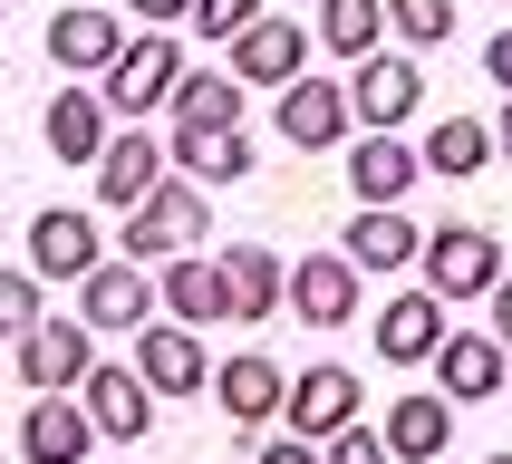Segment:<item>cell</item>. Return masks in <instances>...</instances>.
Here are the masks:
<instances>
[{
    "mask_svg": "<svg viewBox=\"0 0 512 464\" xmlns=\"http://www.w3.org/2000/svg\"><path fill=\"white\" fill-rule=\"evenodd\" d=\"M223 290H232V319H271L290 300V271L261 252V242H232L223 252Z\"/></svg>",
    "mask_w": 512,
    "mask_h": 464,
    "instance_id": "obj_26",
    "label": "cell"
},
{
    "mask_svg": "<svg viewBox=\"0 0 512 464\" xmlns=\"http://www.w3.org/2000/svg\"><path fill=\"white\" fill-rule=\"evenodd\" d=\"M493 165V126L484 116H435L426 126V174H484Z\"/></svg>",
    "mask_w": 512,
    "mask_h": 464,
    "instance_id": "obj_28",
    "label": "cell"
},
{
    "mask_svg": "<svg viewBox=\"0 0 512 464\" xmlns=\"http://www.w3.org/2000/svg\"><path fill=\"white\" fill-rule=\"evenodd\" d=\"M116 49H126L116 10H58V20H49V58H58V68H78V78H107Z\"/></svg>",
    "mask_w": 512,
    "mask_h": 464,
    "instance_id": "obj_22",
    "label": "cell"
},
{
    "mask_svg": "<svg viewBox=\"0 0 512 464\" xmlns=\"http://www.w3.org/2000/svg\"><path fill=\"white\" fill-rule=\"evenodd\" d=\"M97 261H107V232H97V213H78V203L29 213V271H39V281H87Z\"/></svg>",
    "mask_w": 512,
    "mask_h": 464,
    "instance_id": "obj_4",
    "label": "cell"
},
{
    "mask_svg": "<svg viewBox=\"0 0 512 464\" xmlns=\"http://www.w3.org/2000/svg\"><path fill=\"white\" fill-rule=\"evenodd\" d=\"M310 39H319L329 58L358 68V58L387 49V0H319V29H310Z\"/></svg>",
    "mask_w": 512,
    "mask_h": 464,
    "instance_id": "obj_27",
    "label": "cell"
},
{
    "mask_svg": "<svg viewBox=\"0 0 512 464\" xmlns=\"http://www.w3.org/2000/svg\"><path fill=\"white\" fill-rule=\"evenodd\" d=\"M39 319H49V310H39V271H0V339L20 348Z\"/></svg>",
    "mask_w": 512,
    "mask_h": 464,
    "instance_id": "obj_31",
    "label": "cell"
},
{
    "mask_svg": "<svg viewBox=\"0 0 512 464\" xmlns=\"http://www.w3.org/2000/svg\"><path fill=\"white\" fill-rule=\"evenodd\" d=\"M213 397H223L232 426H252V435H261V416H281V397H290V368H281V358H261V348H242V358H213Z\"/></svg>",
    "mask_w": 512,
    "mask_h": 464,
    "instance_id": "obj_14",
    "label": "cell"
},
{
    "mask_svg": "<svg viewBox=\"0 0 512 464\" xmlns=\"http://www.w3.org/2000/svg\"><path fill=\"white\" fill-rule=\"evenodd\" d=\"M503 368H512V348L493 339V329H455V339L435 348V397L493 406V397H503Z\"/></svg>",
    "mask_w": 512,
    "mask_h": 464,
    "instance_id": "obj_9",
    "label": "cell"
},
{
    "mask_svg": "<svg viewBox=\"0 0 512 464\" xmlns=\"http://www.w3.org/2000/svg\"><path fill=\"white\" fill-rule=\"evenodd\" d=\"M445 339H455V329H445V300H435V290H397V300L377 310V358H397V368L435 358Z\"/></svg>",
    "mask_w": 512,
    "mask_h": 464,
    "instance_id": "obj_18",
    "label": "cell"
},
{
    "mask_svg": "<svg viewBox=\"0 0 512 464\" xmlns=\"http://www.w3.org/2000/svg\"><path fill=\"white\" fill-rule=\"evenodd\" d=\"M78 406H87V426L107 435V445H136V435L155 426V387H145L136 368H87L78 377Z\"/></svg>",
    "mask_w": 512,
    "mask_h": 464,
    "instance_id": "obj_11",
    "label": "cell"
},
{
    "mask_svg": "<svg viewBox=\"0 0 512 464\" xmlns=\"http://www.w3.org/2000/svg\"><path fill=\"white\" fill-rule=\"evenodd\" d=\"M377 445H387L397 464L445 455V445H455V397H397V406H387V426H377Z\"/></svg>",
    "mask_w": 512,
    "mask_h": 464,
    "instance_id": "obj_21",
    "label": "cell"
},
{
    "mask_svg": "<svg viewBox=\"0 0 512 464\" xmlns=\"http://www.w3.org/2000/svg\"><path fill=\"white\" fill-rule=\"evenodd\" d=\"M10 368H20L29 397H78V377L97 368V329H87V319H39V329L10 348Z\"/></svg>",
    "mask_w": 512,
    "mask_h": 464,
    "instance_id": "obj_3",
    "label": "cell"
},
{
    "mask_svg": "<svg viewBox=\"0 0 512 464\" xmlns=\"http://www.w3.org/2000/svg\"><path fill=\"white\" fill-rule=\"evenodd\" d=\"M78 319L87 329H145L155 319V281H145L136 261H97L78 281Z\"/></svg>",
    "mask_w": 512,
    "mask_h": 464,
    "instance_id": "obj_16",
    "label": "cell"
},
{
    "mask_svg": "<svg viewBox=\"0 0 512 464\" xmlns=\"http://www.w3.org/2000/svg\"><path fill=\"white\" fill-rule=\"evenodd\" d=\"M319 464H397V455H387L368 426H348V435H329V455H319Z\"/></svg>",
    "mask_w": 512,
    "mask_h": 464,
    "instance_id": "obj_33",
    "label": "cell"
},
{
    "mask_svg": "<svg viewBox=\"0 0 512 464\" xmlns=\"http://www.w3.org/2000/svg\"><path fill=\"white\" fill-rule=\"evenodd\" d=\"M493 339L512 348V281H493Z\"/></svg>",
    "mask_w": 512,
    "mask_h": 464,
    "instance_id": "obj_36",
    "label": "cell"
},
{
    "mask_svg": "<svg viewBox=\"0 0 512 464\" xmlns=\"http://www.w3.org/2000/svg\"><path fill=\"white\" fill-rule=\"evenodd\" d=\"M387 29L406 49H445L455 39V0H387Z\"/></svg>",
    "mask_w": 512,
    "mask_h": 464,
    "instance_id": "obj_30",
    "label": "cell"
},
{
    "mask_svg": "<svg viewBox=\"0 0 512 464\" xmlns=\"http://www.w3.org/2000/svg\"><path fill=\"white\" fill-rule=\"evenodd\" d=\"M155 310H174L184 329H203V319H232V290H223V261H165V281H155Z\"/></svg>",
    "mask_w": 512,
    "mask_h": 464,
    "instance_id": "obj_24",
    "label": "cell"
},
{
    "mask_svg": "<svg viewBox=\"0 0 512 464\" xmlns=\"http://www.w3.org/2000/svg\"><path fill=\"white\" fill-rule=\"evenodd\" d=\"M136 377L155 397H194V387H213V358H203V339L184 319H145L136 329Z\"/></svg>",
    "mask_w": 512,
    "mask_h": 464,
    "instance_id": "obj_8",
    "label": "cell"
},
{
    "mask_svg": "<svg viewBox=\"0 0 512 464\" xmlns=\"http://www.w3.org/2000/svg\"><path fill=\"white\" fill-rule=\"evenodd\" d=\"M416 58H397V49H377V58H358V78H348V116L368 126V136H397L406 116H416Z\"/></svg>",
    "mask_w": 512,
    "mask_h": 464,
    "instance_id": "obj_7",
    "label": "cell"
},
{
    "mask_svg": "<svg viewBox=\"0 0 512 464\" xmlns=\"http://www.w3.org/2000/svg\"><path fill=\"white\" fill-rule=\"evenodd\" d=\"M261 10H271V0H194V29H203V39H223V49H232V39H242V29L261 20Z\"/></svg>",
    "mask_w": 512,
    "mask_h": 464,
    "instance_id": "obj_32",
    "label": "cell"
},
{
    "mask_svg": "<svg viewBox=\"0 0 512 464\" xmlns=\"http://www.w3.org/2000/svg\"><path fill=\"white\" fill-rule=\"evenodd\" d=\"M290 319H310V329H339V319H358V261H348V252L290 261Z\"/></svg>",
    "mask_w": 512,
    "mask_h": 464,
    "instance_id": "obj_13",
    "label": "cell"
},
{
    "mask_svg": "<svg viewBox=\"0 0 512 464\" xmlns=\"http://www.w3.org/2000/svg\"><path fill=\"white\" fill-rule=\"evenodd\" d=\"M232 78H242V87H290V78H310V29L281 20V10H261V20L232 39Z\"/></svg>",
    "mask_w": 512,
    "mask_h": 464,
    "instance_id": "obj_6",
    "label": "cell"
},
{
    "mask_svg": "<svg viewBox=\"0 0 512 464\" xmlns=\"http://www.w3.org/2000/svg\"><path fill=\"white\" fill-rule=\"evenodd\" d=\"M49 155L58 165H97L107 155V97L97 87H58L49 97Z\"/></svg>",
    "mask_w": 512,
    "mask_h": 464,
    "instance_id": "obj_23",
    "label": "cell"
},
{
    "mask_svg": "<svg viewBox=\"0 0 512 464\" xmlns=\"http://www.w3.org/2000/svg\"><path fill=\"white\" fill-rule=\"evenodd\" d=\"M348 126H358V116H348V87L339 78H290L281 87V136L290 145H310V155H319V145H339Z\"/></svg>",
    "mask_w": 512,
    "mask_h": 464,
    "instance_id": "obj_19",
    "label": "cell"
},
{
    "mask_svg": "<svg viewBox=\"0 0 512 464\" xmlns=\"http://www.w3.org/2000/svg\"><path fill=\"white\" fill-rule=\"evenodd\" d=\"M339 242H348V261H358V271H406V261L426 252V232L406 223L397 203H377V213H358V223H348Z\"/></svg>",
    "mask_w": 512,
    "mask_h": 464,
    "instance_id": "obj_25",
    "label": "cell"
},
{
    "mask_svg": "<svg viewBox=\"0 0 512 464\" xmlns=\"http://www.w3.org/2000/svg\"><path fill=\"white\" fill-rule=\"evenodd\" d=\"M261 464H319V445H300V435H271V445H261Z\"/></svg>",
    "mask_w": 512,
    "mask_h": 464,
    "instance_id": "obj_35",
    "label": "cell"
},
{
    "mask_svg": "<svg viewBox=\"0 0 512 464\" xmlns=\"http://www.w3.org/2000/svg\"><path fill=\"white\" fill-rule=\"evenodd\" d=\"M416 165H426V155H416L406 136H358V145H348V194H358V213L406 203V194H416Z\"/></svg>",
    "mask_w": 512,
    "mask_h": 464,
    "instance_id": "obj_15",
    "label": "cell"
},
{
    "mask_svg": "<svg viewBox=\"0 0 512 464\" xmlns=\"http://www.w3.org/2000/svg\"><path fill=\"white\" fill-rule=\"evenodd\" d=\"M484 464H512V455H484Z\"/></svg>",
    "mask_w": 512,
    "mask_h": 464,
    "instance_id": "obj_39",
    "label": "cell"
},
{
    "mask_svg": "<svg viewBox=\"0 0 512 464\" xmlns=\"http://www.w3.org/2000/svg\"><path fill=\"white\" fill-rule=\"evenodd\" d=\"M87 445H97V426H87L78 397H29V416H20V455L29 464H87Z\"/></svg>",
    "mask_w": 512,
    "mask_h": 464,
    "instance_id": "obj_20",
    "label": "cell"
},
{
    "mask_svg": "<svg viewBox=\"0 0 512 464\" xmlns=\"http://www.w3.org/2000/svg\"><path fill=\"white\" fill-rule=\"evenodd\" d=\"M426 290L435 300H493V281H503V242H493L484 223H445L426 232Z\"/></svg>",
    "mask_w": 512,
    "mask_h": 464,
    "instance_id": "obj_2",
    "label": "cell"
},
{
    "mask_svg": "<svg viewBox=\"0 0 512 464\" xmlns=\"http://www.w3.org/2000/svg\"><path fill=\"white\" fill-rule=\"evenodd\" d=\"M484 78L512 87V29H493V39H484Z\"/></svg>",
    "mask_w": 512,
    "mask_h": 464,
    "instance_id": "obj_34",
    "label": "cell"
},
{
    "mask_svg": "<svg viewBox=\"0 0 512 464\" xmlns=\"http://www.w3.org/2000/svg\"><path fill=\"white\" fill-rule=\"evenodd\" d=\"M126 10H145V20H194V0H126Z\"/></svg>",
    "mask_w": 512,
    "mask_h": 464,
    "instance_id": "obj_37",
    "label": "cell"
},
{
    "mask_svg": "<svg viewBox=\"0 0 512 464\" xmlns=\"http://www.w3.org/2000/svg\"><path fill=\"white\" fill-rule=\"evenodd\" d=\"M493 145H503V155H512V97H503V116H493Z\"/></svg>",
    "mask_w": 512,
    "mask_h": 464,
    "instance_id": "obj_38",
    "label": "cell"
},
{
    "mask_svg": "<svg viewBox=\"0 0 512 464\" xmlns=\"http://www.w3.org/2000/svg\"><path fill=\"white\" fill-rule=\"evenodd\" d=\"M174 78H184V49H174L165 29H145V39L116 49V68H107L97 97H107L116 116H145V107H165V97H174Z\"/></svg>",
    "mask_w": 512,
    "mask_h": 464,
    "instance_id": "obj_5",
    "label": "cell"
},
{
    "mask_svg": "<svg viewBox=\"0 0 512 464\" xmlns=\"http://www.w3.org/2000/svg\"><path fill=\"white\" fill-rule=\"evenodd\" d=\"M203 232H213V203H203V184L165 174V184H155V194L126 213V242H116V261H136V271H145V261H184Z\"/></svg>",
    "mask_w": 512,
    "mask_h": 464,
    "instance_id": "obj_1",
    "label": "cell"
},
{
    "mask_svg": "<svg viewBox=\"0 0 512 464\" xmlns=\"http://www.w3.org/2000/svg\"><path fill=\"white\" fill-rule=\"evenodd\" d=\"M174 165H184V184H242L252 145H242V126L232 136H174Z\"/></svg>",
    "mask_w": 512,
    "mask_h": 464,
    "instance_id": "obj_29",
    "label": "cell"
},
{
    "mask_svg": "<svg viewBox=\"0 0 512 464\" xmlns=\"http://www.w3.org/2000/svg\"><path fill=\"white\" fill-rule=\"evenodd\" d=\"M281 416H290L300 445H329V435L358 426V377H348V368H300L290 397H281Z\"/></svg>",
    "mask_w": 512,
    "mask_h": 464,
    "instance_id": "obj_10",
    "label": "cell"
},
{
    "mask_svg": "<svg viewBox=\"0 0 512 464\" xmlns=\"http://www.w3.org/2000/svg\"><path fill=\"white\" fill-rule=\"evenodd\" d=\"M165 107H174V136H232L242 126V78L232 68H184Z\"/></svg>",
    "mask_w": 512,
    "mask_h": 464,
    "instance_id": "obj_17",
    "label": "cell"
},
{
    "mask_svg": "<svg viewBox=\"0 0 512 464\" xmlns=\"http://www.w3.org/2000/svg\"><path fill=\"white\" fill-rule=\"evenodd\" d=\"M97 194H107V213H136L145 194H155V184H165L174 174V145H155V136H136V126H126V136H107V155H97Z\"/></svg>",
    "mask_w": 512,
    "mask_h": 464,
    "instance_id": "obj_12",
    "label": "cell"
}]
</instances>
